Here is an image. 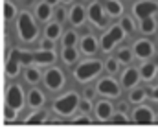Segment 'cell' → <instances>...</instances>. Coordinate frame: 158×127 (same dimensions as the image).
Masks as SVG:
<instances>
[{
  "mask_svg": "<svg viewBox=\"0 0 158 127\" xmlns=\"http://www.w3.org/2000/svg\"><path fill=\"white\" fill-rule=\"evenodd\" d=\"M59 35H61V24H59L57 20L46 26V37H48V39H53V41H55Z\"/></svg>",
  "mask_w": 158,
  "mask_h": 127,
  "instance_id": "cell-24",
  "label": "cell"
},
{
  "mask_svg": "<svg viewBox=\"0 0 158 127\" xmlns=\"http://www.w3.org/2000/svg\"><path fill=\"white\" fill-rule=\"evenodd\" d=\"M19 68H20L19 53H17V50H13V53L9 55L7 65H6V74H7V78H15V76L19 74Z\"/></svg>",
  "mask_w": 158,
  "mask_h": 127,
  "instance_id": "cell-14",
  "label": "cell"
},
{
  "mask_svg": "<svg viewBox=\"0 0 158 127\" xmlns=\"http://www.w3.org/2000/svg\"><path fill=\"white\" fill-rule=\"evenodd\" d=\"M131 59H132L131 50H127V48L118 50V61H121V63H131Z\"/></svg>",
  "mask_w": 158,
  "mask_h": 127,
  "instance_id": "cell-31",
  "label": "cell"
},
{
  "mask_svg": "<svg viewBox=\"0 0 158 127\" xmlns=\"http://www.w3.org/2000/svg\"><path fill=\"white\" fill-rule=\"evenodd\" d=\"M96 90H98L101 96H107V98H118L119 96V87L112 78H101V79L98 81Z\"/></svg>",
  "mask_w": 158,
  "mask_h": 127,
  "instance_id": "cell-7",
  "label": "cell"
},
{
  "mask_svg": "<svg viewBox=\"0 0 158 127\" xmlns=\"http://www.w3.org/2000/svg\"><path fill=\"white\" fill-rule=\"evenodd\" d=\"M121 28H123V32H127V33H132V32H134V24H132V20H131L129 17H125V19L121 20Z\"/></svg>",
  "mask_w": 158,
  "mask_h": 127,
  "instance_id": "cell-33",
  "label": "cell"
},
{
  "mask_svg": "<svg viewBox=\"0 0 158 127\" xmlns=\"http://www.w3.org/2000/svg\"><path fill=\"white\" fill-rule=\"evenodd\" d=\"M145 94H147V92H145L143 88H138V90H132V92H131L129 99H131L132 103H140V101H143V99H145Z\"/></svg>",
  "mask_w": 158,
  "mask_h": 127,
  "instance_id": "cell-29",
  "label": "cell"
},
{
  "mask_svg": "<svg viewBox=\"0 0 158 127\" xmlns=\"http://www.w3.org/2000/svg\"><path fill=\"white\" fill-rule=\"evenodd\" d=\"M142 32H143V33H155V32H156V22H155L151 17L143 19V20H142Z\"/></svg>",
  "mask_w": 158,
  "mask_h": 127,
  "instance_id": "cell-25",
  "label": "cell"
},
{
  "mask_svg": "<svg viewBox=\"0 0 158 127\" xmlns=\"http://www.w3.org/2000/svg\"><path fill=\"white\" fill-rule=\"evenodd\" d=\"M81 52L86 53V55H92V53L98 52V41H96L94 35H85L81 39Z\"/></svg>",
  "mask_w": 158,
  "mask_h": 127,
  "instance_id": "cell-15",
  "label": "cell"
},
{
  "mask_svg": "<svg viewBox=\"0 0 158 127\" xmlns=\"http://www.w3.org/2000/svg\"><path fill=\"white\" fill-rule=\"evenodd\" d=\"M138 78H140L138 70H134V68H127V70L123 72V76H121V83H123L125 88H131V87H134V85L138 83Z\"/></svg>",
  "mask_w": 158,
  "mask_h": 127,
  "instance_id": "cell-16",
  "label": "cell"
},
{
  "mask_svg": "<svg viewBox=\"0 0 158 127\" xmlns=\"http://www.w3.org/2000/svg\"><path fill=\"white\" fill-rule=\"evenodd\" d=\"M112 122H129V118L125 116V112H121V111H119L118 114H114V116H112Z\"/></svg>",
  "mask_w": 158,
  "mask_h": 127,
  "instance_id": "cell-39",
  "label": "cell"
},
{
  "mask_svg": "<svg viewBox=\"0 0 158 127\" xmlns=\"http://www.w3.org/2000/svg\"><path fill=\"white\" fill-rule=\"evenodd\" d=\"M132 120L136 124H151V122H155V114L149 107H138L132 114Z\"/></svg>",
  "mask_w": 158,
  "mask_h": 127,
  "instance_id": "cell-11",
  "label": "cell"
},
{
  "mask_svg": "<svg viewBox=\"0 0 158 127\" xmlns=\"http://www.w3.org/2000/svg\"><path fill=\"white\" fill-rule=\"evenodd\" d=\"M44 83L50 90H59L64 85V76L59 68H48L44 72Z\"/></svg>",
  "mask_w": 158,
  "mask_h": 127,
  "instance_id": "cell-6",
  "label": "cell"
},
{
  "mask_svg": "<svg viewBox=\"0 0 158 127\" xmlns=\"http://www.w3.org/2000/svg\"><path fill=\"white\" fill-rule=\"evenodd\" d=\"M50 15H52V7H50V4L44 0V2H40L39 6H37V19L42 20V22H46L48 19H50Z\"/></svg>",
  "mask_w": 158,
  "mask_h": 127,
  "instance_id": "cell-21",
  "label": "cell"
},
{
  "mask_svg": "<svg viewBox=\"0 0 158 127\" xmlns=\"http://www.w3.org/2000/svg\"><path fill=\"white\" fill-rule=\"evenodd\" d=\"M63 61H64L66 65L76 63V61H77V50H76L74 46H64V50H63Z\"/></svg>",
  "mask_w": 158,
  "mask_h": 127,
  "instance_id": "cell-22",
  "label": "cell"
},
{
  "mask_svg": "<svg viewBox=\"0 0 158 127\" xmlns=\"http://www.w3.org/2000/svg\"><path fill=\"white\" fill-rule=\"evenodd\" d=\"M140 76H142L145 81L153 79V78L156 76V65H153V63H145V65H142V68H140Z\"/></svg>",
  "mask_w": 158,
  "mask_h": 127,
  "instance_id": "cell-19",
  "label": "cell"
},
{
  "mask_svg": "<svg viewBox=\"0 0 158 127\" xmlns=\"http://www.w3.org/2000/svg\"><path fill=\"white\" fill-rule=\"evenodd\" d=\"M101 68H103L101 61H83L79 66H76L74 78L77 79L79 83H86L88 79L96 78V76L101 72Z\"/></svg>",
  "mask_w": 158,
  "mask_h": 127,
  "instance_id": "cell-3",
  "label": "cell"
},
{
  "mask_svg": "<svg viewBox=\"0 0 158 127\" xmlns=\"http://www.w3.org/2000/svg\"><path fill=\"white\" fill-rule=\"evenodd\" d=\"M46 2H48V4H50V6H53V4H57V2H59V0H46Z\"/></svg>",
  "mask_w": 158,
  "mask_h": 127,
  "instance_id": "cell-43",
  "label": "cell"
},
{
  "mask_svg": "<svg viewBox=\"0 0 158 127\" xmlns=\"http://www.w3.org/2000/svg\"><path fill=\"white\" fill-rule=\"evenodd\" d=\"M44 92L39 90V88H31L30 92H28V105L31 107V109H39L44 105Z\"/></svg>",
  "mask_w": 158,
  "mask_h": 127,
  "instance_id": "cell-13",
  "label": "cell"
},
{
  "mask_svg": "<svg viewBox=\"0 0 158 127\" xmlns=\"http://www.w3.org/2000/svg\"><path fill=\"white\" fill-rule=\"evenodd\" d=\"M92 109V103H90V98H85V99H79V111L83 112H88Z\"/></svg>",
  "mask_w": 158,
  "mask_h": 127,
  "instance_id": "cell-35",
  "label": "cell"
},
{
  "mask_svg": "<svg viewBox=\"0 0 158 127\" xmlns=\"http://www.w3.org/2000/svg\"><path fill=\"white\" fill-rule=\"evenodd\" d=\"M44 120H46V112L37 111V112H33V114H30L26 118V124H39V122H44Z\"/></svg>",
  "mask_w": 158,
  "mask_h": 127,
  "instance_id": "cell-28",
  "label": "cell"
},
{
  "mask_svg": "<svg viewBox=\"0 0 158 127\" xmlns=\"http://www.w3.org/2000/svg\"><path fill=\"white\" fill-rule=\"evenodd\" d=\"M94 96V88H86L85 90V98H92Z\"/></svg>",
  "mask_w": 158,
  "mask_h": 127,
  "instance_id": "cell-40",
  "label": "cell"
},
{
  "mask_svg": "<svg viewBox=\"0 0 158 127\" xmlns=\"http://www.w3.org/2000/svg\"><path fill=\"white\" fill-rule=\"evenodd\" d=\"M83 20H85V9H83V6H74L70 9V22L76 24V26H81Z\"/></svg>",
  "mask_w": 158,
  "mask_h": 127,
  "instance_id": "cell-18",
  "label": "cell"
},
{
  "mask_svg": "<svg viewBox=\"0 0 158 127\" xmlns=\"http://www.w3.org/2000/svg\"><path fill=\"white\" fill-rule=\"evenodd\" d=\"M17 28H19V35H20V39H22L24 42H33L35 41V37H37V33H39L37 24L33 22V17H31L28 11H24V13L19 15Z\"/></svg>",
  "mask_w": 158,
  "mask_h": 127,
  "instance_id": "cell-2",
  "label": "cell"
},
{
  "mask_svg": "<svg viewBox=\"0 0 158 127\" xmlns=\"http://www.w3.org/2000/svg\"><path fill=\"white\" fill-rule=\"evenodd\" d=\"M156 11H158V4L153 2V0H142L138 4H134V15L138 19H142V20L147 19V17H151Z\"/></svg>",
  "mask_w": 158,
  "mask_h": 127,
  "instance_id": "cell-8",
  "label": "cell"
},
{
  "mask_svg": "<svg viewBox=\"0 0 158 127\" xmlns=\"http://www.w3.org/2000/svg\"><path fill=\"white\" fill-rule=\"evenodd\" d=\"M61 2H64V4H68V2H72V0H61Z\"/></svg>",
  "mask_w": 158,
  "mask_h": 127,
  "instance_id": "cell-44",
  "label": "cell"
},
{
  "mask_svg": "<svg viewBox=\"0 0 158 127\" xmlns=\"http://www.w3.org/2000/svg\"><path fill=\"white\" fill-rule=\"evenodd\" d=\"M77 42V33L76 32H66L64 37H63V44L64 46H76Z\"/></svg>",
  "mask_w": 158,
  "mask_h": 127,
  "instance_id": "cell-30",
  "label": "cell"
},
{
  "mask_svg": "<svg viewBox=\"0 0 158 127\" xmlns=\"http://www.w3.org/2000/svg\"><path fill=\"white\" fill-rule=\"evenodd\" d=\"M77 109H79V96L74 90L66 92L64 96H61L53 101V111L61 116H72Z\"/></svg>",
  "mask_w": 158,
  "mask_h": 127,
  "instance_id": "cell-1",
  "label": "cell"
},
{
  "mask_svg": "<svg viewBox=\"0 0 158 127\" xmlns=\"http://www.w3.org/2000/svg\"><path fill=\"white\" fill-rule=\"evenodd\" d=\"M40 50H53V39H42L40 42Z\"/></svg>",
  "mask_w": 158,
  "mask_h": 127,
  "instance_id": "cell-37",
  "label": "cell"
},
{
  "mask_svg": "<svg viewBox=\"0 0 158 127\" xmlns=\"http://www.w3.org/2000/svg\"><path fill=\"white\" fill-rule=\"evenodd\" d=\"M118 111L125 112V111H127V105H125V103H119V105H118Z\"/></svg>",
  "mask_w": 158,
  "mask_h": 127,
  "instance_id": "cell-42",
  "label": "cell"
},
{
  "mask_svg": "<svg viewBox=\"0 0 158 127\" xmlns=\"http://www.w3.org/2000/svg\"><path fill=\"white\" fill-rule=\"evenodd\" d=\"M96 116L98 120H109L112 116V105L109 101H99L96 105Z\"/></svg>",
  "mask_w": 158,
  "mask_h": 127,
  "instance_id": "cell-17",
  "label": "cell"
},
{
  "mask_svg": "<svg viewBox=\"0 0 158 127\" xmlns=\"http://www.w3.org/2000/svg\"><path fill=\"white\" fill-rule=\"evenodd\" d=\"M151 96H153L155 99H158V87H155V88L151 90Z\"/></svg>",
  "mask_w": 158,
  "mask_h": 127,
  "instance_id": "cell-41",
  "label": "cell"
},
{
  "mask_svg": "<svg viewBox=\"0 0 158 127\" xmlns=\"http://www.w3.org/2000/svg\"><path fill=\"white\" fill-rule=\"evenodd\" d=\"M74 122H76V124H90V116L85 112V114H81V116H76Z\"/></svg>",
  "mask_w": 158,
  "mask_h": 127,
  "instance_id": "cell-38",
  "label": "cell"
},
{
  "mask_svg": "<svg viewBox=\"0 0 158 127\" xmlns=\"http://www.w3.org/2000/svg\"><path fill=\"white\" fill-rule=\"evenodd\" d=\"M15 15H17V6L11 4V2H4V17H6V20H11Z\"/></svg>",
  "mask_w": 158,
  "mask_h": 127,
  "instance_id": "cell-27",
  "label": "cell"
},
{
  "mask_svg": "<svg viewBox=\"0 0 158 127\" xmlns=\"http://www.w3.org/2000/svg\"><path fill=\"white\" fill-rule=\"evenodd\" d=\"M33 63H35V65H53V63H55V53H53V50L33 52Z\"/></svg>",
  "mask_w": 158,
  "mask_h": 127,
  "instance_id": "cell-12",
  "label": "cell"
},
{
  "mask_svg": "<svg viewBox=\"0 0 158 127\" xmlns=\"http://www.w3.org/2000/svg\"><path fill=\"white\" fill-rule=\"evenodd\" d=\"M64 17H66L64 7H57V9H55V20H57V22H64Z\"/></svg>",
  "mask_w": 158,
  "mask_h": 127,
  "instance_id": "cell-36",
  "label": "cell"
},
{
  "mask_svg": "<svg viewBox=\"0 0 158 127\" xmlns=\"http://www.w3.org/2000/svg\"><path fill=\"white\" fill-rule=\"evenodd\" d=\"M105 7H107V11H109L112 17H118V15L123 13V6H121V2H119V0H107Z\"/></svg>",
  "mask_w": 158,
  "mask_h": 127,
  "instance_id": "cell-23",
  "label": "cell"
},
{
  "mask_svg": "<svg viewBox=\"0 0 158 127\" xmlns=\"http://www.w3.org/2000/svg\"><path fill=\"white\" fill-rule=\"evenodd\" d=\"M4 118H6V122H11V120H15V118H17V111H15L13 107L6 105V109H4Z\"/></svg>",
  "mask_w": 158,
  "mask_h": 127,
  "instance_id": "cell-32",
  "label": "cell"
},
{
  "mask_svg": "<svg viewBox=\"0 0 158 127\" xmlns=\"http://www.w3.org/2000/svg\"><path fill=\"white\" fill-rule=\"evenodd\" d=\"M123 33H125V32H123L121 26H112V28L101 37V50H103V52H110V50L114 48V44L123 39Z\"/></svg>",
  "mask_w": 158,
  "mask_h": 127,
  "instance_id": "cell-5",
  "label": "cell"
},
{
  "mask_svg": "<svg viewBox=\"0 0 158 127\" xmlns=\"http://www.w3.org/2000/svg\"><path fill=\"white\" fill-rule=\"evenodd\" d=\"M6 105L13 107L15 111H20L24 107V90L20 85H11L6 92Z\"/></svg>",
  "mask_w": 158,
  "mask_h": 127,
  "instance_id": "cell-4",
  "label": "cell"
},
{
  "mask_svg": "<svg viewBox=\"0 0 158 127\" xmlns=\"http://www.w3.org/2000/svg\"><path fill=\"white\" fill-rule=\"evenodd\" d=\"M24 79H26L28 83H31V85L39 83V81H40V72H39V68H35V66H26Z\"/></svg>",
  "mask_w": 158,
  "mask_h": 127,
  "instance_id": "cell-20",
  "label": "cell"
},
{
  "mask_svg": "<svg viewBox=\"0 0 158 127\" xmlns=\"http://www.w3.org/2000/svg\"><path fill=\"white\" fill-rule=\"evenodd\" d=\"M118 59H109L107 63H105V68L110 72V74H114V72H118Z\"/></svg>",
  "mask_w": 158,
  "mask_h": 127,
  "instance_id": "cell-34",
  "label": "cell"
},
{
  "mask_svg": "<svg viewBox=\"0 0 158 127\" xmlns=\"http://www.w3.org/2000/svg\"><path fill=\"white\" fill-rule=\"evenodd\" d=\"M88 19H90L98 28H103V26L107 24V20H105V17H103V11H101V4H98V2L90 4V7H88Z\"/></svg>",
  "mask_w": 158,
  "mask_h": 127,
  "instance_id": "cell-9",
  "label": "cell"
},
{
  "mask_svg": "<svg viewBox=\"0 0 158 127\" xmlns=\"http://www.w3.org/2000/svg\"><path fill=\"white\" fill-rule=\"evenodd\" d=\"M153 52H155V46H153L149 41L142 39V41L134 42V53H136L140 59H147V57H151Z\"/></svg>",
  "mask_w": 158,
  "mask_h": 127,
  "instance_id": "cell-10",
  "label": "cell"
},
{
  "mask_svg": "<svg viewBox=\"0 0 158 127\" xmlns=\"http://www.w3.org/2000/svg\"><path fill=\"white\" fill-rule=\"evenodd\" d=\"M17 53H19V61H20V65L30 66V65L33 63V53H31V52H22V50H17Z\"/></svg>",
  "mask_w": 158,
  "mask_h": 127,
  "instance_id": "cell-26",
  "label": "cell"
}]
</instances>
